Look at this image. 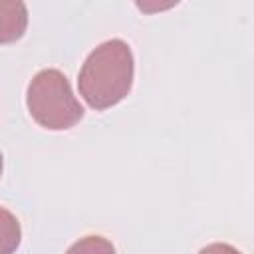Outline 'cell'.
Returning <instances> with one entry per match:
<instances>
[{"instance_id":"6da1fadb","label":"cell","mask_w":254,"mask_h":254,"mask_svg":"<svg viewBox=\"0 0 254 254\" xmlns=\"http://www.w3.org/2000/svg\"><path fill=\"white\" fill-rule=\"evenodd\" d=\"M135 62L127 42L113 38L99 44L83 62L77 87L85 103L95 111H105L127 97L133 85Z\"/></svg>"},{"instance_id":"7a4b0ae2","label":"cell","mask_w":254,"mask_h":254,"mask_svg":"<svg viewBox=\"0 0 254 254\" xmlns=\"http://www.w3.org/2000/svg\"><path fill=\"white\" fill-rule=\"evenodd\" d=\"M26 105L32 119L50 131L69 129L83 117V107L73 95L67 77L54 67L42 69L32 77Z\"/></svg>"},{"instance_id":"3957f363","label":"cell","mask_w":254,"mask_h":254,"mask_svg":"<svg viewBox=\"0 0 254 254\" xmlns=\"http://www.w3.org/2000/svg\"><path fill=\"white\" fill-rule=\"evenodd\" d=\"M28 28V8L20 0H0V44L18 42Z\"/></svg>"},{"instance_id":"277c9868","label":"cell","mask_w":254,"mask_h":254,"mask_svg":"<svg viewBox=\"0 0 254 254\" xmlns=\"http://www.w3.org/2000/svg\"><path fill=\"white\" fill-rule=\"evenodd\" d=\"M22 240V228L18 218L4 206H0V254H14Z\"/></svg>"},{"instance_id":"5b68a950","label":"cell","mask_w":254,"mask_h":254,"mask_svg":"<svg viewBox=\"0 0 254 254\" xmlns=\"http://www.w3.org/2000/svg\"><path fill=\"white\" fill-rule=\"evenodd\" d=\"M65 254H115V246L99 234H89L73 242Z\"/></svg>"},{"instance_id":"8992f818","label":"cell","mask_w":254,"mask_h":254,"mask_svg":"<svg viewBox=\"0 0 254 254\" xmlns=\"http://www.w3.org/2000/svg\"><path fill=\"white\" fill-rule=\"evenodd\" d=\"M198 254H242L240 250H236L234 246L226 244V242H212L204 248H200Z\"/></svg>"},{"instance_id":"52a82bcc","label":"cell","mask_w":254,"mask_h":254,"mask_svg":"<svg viewBox=\"0 0 254 254\" xmlns=\"http://www.w3.org/2000/svg\"><path fill=\"white\" fill-rule=\"evenodd\" d=\"M2 165H4V163H2V153H0V175H2Z\"/></svg>"}]
</instances>
